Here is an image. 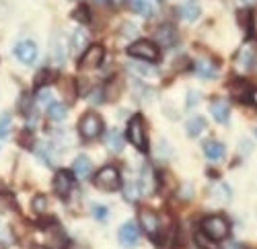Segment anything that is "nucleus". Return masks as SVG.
<instances>
[{"label":"nucleus","mask_w":257,"mask_h":249,"mask_svg":"<svg viewBox=\"0 0 257 249\" xmlns=\"http://www.w3.org/2000/svg\"><path fill=\"white\" fill-rule=\"evenodd\" d=\"M230 233V224L222 214H212L202 220V235L210 241H224Z\"/></svg>","instance_id":"1"},{"label":"nucleus","mask_w":257,"mask_h":249,"mask_svg":"<svg viewBox=\"0 0 257 249\" xmlns=\"http://www.w3.org/2000/svg\"><path fill=\"white\" fill-rule=\"evenodd\" d=\"M93 183L97 190L103 192H115L121 185V177H119V169L113 165H105L103 169H99V173L93 177Z\"/></svg>","instance_id":"2"},{"label":"nucleus","mask_w":257,"mask_h":249,"mask_svg":"<svg viewBox=\"0 0 257 249\" xmlns=\"http://www.w3.org/2000/svg\"><path fill=\"white\" fill-rule=\"evenodd\" d=\"M127 140H130L138 151L148 149V134H146V126H144V117L140 113H136L130 119V123H127Z\"/></svg>","instance_id":"3"},{"label":"nucleus","mask_w":257,"mask_h":249,"mask_svg":"<svg viewBox=\"0 0 257 249\" xmlns=\"http://www.w3.org/2000/svg\"><path fill=\"white\" fill-rule=\"evenodd\" d=\"M138 220H140V226L144 229V233L151 237L155 243H159V241H161V231H163L159 214H157L155 210H151V208H140Z\"/></svg>","instance_id":"4"},{"label":"nucleus","mask_w":257,"mask_h":249,"mask_svg":"<svg viewBox=\"0 0 257 249\" xmlns=\"http://www.w3.org/2000/svg\"><path fill=\"white\" fill-rule=\"evenodd\" d=\"M78 132H80V136H82L84 140H95V138H99L101 132H103V119H101L97 113H93V111L84 113V115L80 117V121H78Z\"/></svg>","instance_id":"5"},{"label":"nucleus","mask_w":257,"mask_h":249,"mask_svg":"<svg viewBox=\"0 0 257 249\" xmlns=\"http://www.w3.org/2000/svg\"><path fill=\"white\" fill-rule=\"evenodd\" d=\"M127 54H130L132 58L146 60V62H157L159 56H161L159 48L153 44V41H148V39H138V41H134V44L127 48Z\"/></svg>","instance_id":"6"},{"label":"nucleus","mask_w":257,"mask_h":249,"mask_svg":"<svg viewBox=\"0 0 257 249\" xmlns=\"http://www.w3.org/2000/svg\"><path fill=\"white\" fill-rule=\"evenodd\" d=\"M105 58V48L99 46V44H93L84 50L82 58H80V68L82 70H93V68H99L101 62Z\"/></svg>","instance_id":"7"},{"label":"nucleus","mask_w":257,"mask_h":249,"mask_svg":"<svg viewBox=\"0 0 257 249\" xmlns=\"http://www.w3.org/2000/svg\"><path fill=\"white\" fill-rule=\"evenodd\" d=\"M117 237H119V243H121L125 249H134V247H138V243H140V229H138V224L132 222V220L123 222Z\"/></svg>","instance_id":"8"},{"label":"nucleus","mask_w":257,"mask_h":249,"mask_svg":"<svg viewBox=\"0 0 257 249\" xmlns=\"http://www.w3.org/2000/svg\"><path fill=\"white\" fill-rule=\"evenodd\" d=\"M37 46H35V41H19V44L15 46V56L23 62V64L31 66L33 62L37 60Z\"/></svg>","instance_id":"9"},{"label":"nucleus","mask_w":257,"mask_h":249,"mask_svg":"<svg viewBox=\"0 0 257 249\" xmlns=\"http://www.w3.org/2000/svg\"><path fill=\"white\" fill-rule=\"evenodd\" d=\"M72 185H74V177H72L70 171L60 169V171L56 173V177H54V192H56L60 198H66V196L70 194V190H72Z\"/></svg>","instance_id":"10"},{"label":"nucleus","mask_w":257,"mask_h":249,"mask_svg":"<svg viewBox=\"0 0 257 249\" xmlns=\"http://www.w3.org/2000/svg\"><path fill=\"white\" fill-rule=\"evenodd\" d=\"M46 239H48V247L50 249H64L66 247V235H64L60 224H48L46 226Z\"/></svg>","instance_id":"11"},{"label":"nucleus","mask_w":257,"mask_h":249,"mask_svg":"<svg viewBox=\"0 0 257 249\" xmlns=\"http://www.w3.org/2000/svg\"><path fill=\"white\" fill-rule=\"evenodd\" d=\"M72 173H74L78 179H89V177L93 175V163H91L87 157H76L74 167H72Z\"/></svg>","instance_id":"12"},{"label":"nucleus","mask_w":257,"mask_h":249,"mask_svg":"<svg viewBox=\"0 0 257 249\" xmlns=\"http://www.w3.org/2000/svg\"><path fill=\"white\" fill-rule=\"evenodd\" d=\"M194 68H196V72L202 76V78H206V80H210V78H214L218 74V66L214 64V62H210V60H198L196 64H194Z\"/></svg>","instance_id":"13"},{"label":"nucleus","mask_w":257,"mask_h":249,"mask_svg":"<svg viewBox=\"0 0 257 249\" xmlns=\"http://www.w3.org/2000/svg\"><path fill=\"white\" fill-rule=\"evenodd\" d=\"M204 153L210 161H220V159H224L226 151H224V144H220L218 140H208L204 144Z\"/></svg>","instance_id":"14"},{"label":"nucleus","mask_w":257,"mask_h":249,"mask_svg":"<svg viewBox=\"0 0 257 249\" xmlns=\"http://www.w3.org/2000/svg\"><path fill=\"white\" fill-rule=\"evenodd\" d=\"M210 113H212V117L216 119V121L224 123L228 119V115H230V107H228L226 101H214L212 105H210Z\"/></svg>","instance_id":"15"},{"label":"nucleus","mask_w":257,"mask_h":249,"mask_svg":"<svg viewBox=\"0 0 257 249\" xmlns=\"http://www.w3.org/2000/svg\"><path fill=\"white\" fill-rule=\"evenodd\" d=\"M157 39L161 41L163 46L171 48V46H175V44H177V31H175L173 27H171V25L161 27V29L157 31Z\"/></svg>","instance_id":"16"},{"label":"nucleus","mask_w":257,"mask_h":249,"mask_svg":"<svg viewBox=\"0 0 257 249\" xmlns=\"http://www.w3.org/2000/svg\"><path fill=\"white\" fill-rule=\"evenodd\" d=\"M179 15H181V19H185V21H196L198 17H200V5L196 3V0H187V3L179 9Z\"/></svg>","instance_id":"17"},{"label":"nucleus","mask_w":257,"mask_h":249,"mask_svg":"<svg viewBox=\"0 0 257 249\" xmlns=\"http://www.w3.org/2000/svg\"><path fill=\"white\" fill-rule=\"evenodd\" d=\"M155 190V177H153V169L144 167L142 169V177H140V192L142 194H151Z\"/></svg>","instance_id":"18"},{"label":"nucleus","mask_w":257,"mask_h":249,"mask_svg":"<svg viewBox=\"0 0 257 249\" xmlns=\"http://www.w3.org/2000/svg\"><path fill=\"white\" fill-rule=\"evenodd\" d=\"M132 9L142 17H153L155 15V5L151 3V0H132Z\"/></svg>","instance_id":"19"},{"label":"nucleus","mask_w":257,"mask_h":249,"mask_svg":"<svg viewBox=\"0 0 257 249\" xmlns=\"http://www.w3.org/2000/svg\"><path fill=\"white\" fill-rule=\"evenodd\" d=\"M107 147H109V151H113V153H119L123 149V136L119 130H111L107 134Z\"/></svg>","instance_id":"20"},{"label":"nucleus","mask_w":257,"mask_h":249,"mask_svg":"<svg viewBox=\"0 0 257 249\" xmlns=\"http://www.w3.org/2000/svg\"><path fill=\"white\" fill-rule=\"evenodd\" d=\"M66 105H62V103H50L48 105V117L52 121H62L64 117H66Z\"/></svg>","instance_id":"21"},{"label":"nucleus","mask_w":257,"mask_h":249,"mask_svg":"<svg viewBox=\"0 0 257 249\" xmlns=\"http://www.w3.org/2000/svg\"><path fill=\"white\" fill-rule=\"evenodd\" d=\"M204 128H206V119L200 117V115L191 117V119L187 121V134H189V136H200V134L204 132Z\"/></svg>","instance_id":"22"},{"label":"nucleus","mask_w":257,"mask_h":249,"mask_svg":"<svg viewBox=\"0 0 257 249\" xmlns=\"http://www.w3.org/2000/svg\"><path fill=\"white\" fill-rule=\"evenodd\" d=\"M52 56H54V60H56V64H62L64 58H66V46H62V41H60L58 35H56L54 41H52Z\"/></svg>","instance_id":"23"},{"label":"nucleus","mask_w":257,"mask_h":249,"mask_svg":"<svg viewBox=\"0 0 257 249\" xmlns=\"http://www.w3.org/2000/svg\"><path fill=\"white\" fill-rule=\"evenodd\" d=\"M70 44H72V50L78 54L82 48H84V44H87V33H82V31H76L74 35H72V41H70Z\"/></svg>","instance_id":"24"},{"label":"nucleus","mask_w":257,"mask_h":249,"mask_svg":"<svg viewBox=\"0 0 257 249\" xmlns=\"http://www.w3.org/2000/svg\"><path fill=\"white\" fill-rule=\"evenodd\" d=\"M11 123H13V117L9 113L0 115V138H7L9 132H11Z\"/></svg>","instance_id":"25"},{"label":"nucleus","mask_w":257,"mask_h":249,"mask_svg":"<svg viewBox=\"0 0 257 249\" xmlns=\"http://www.w3.org/2000/svg\"><path fill=\"white\" fill-rule=\"evenodd\" d=\"M60 89L66 93L68 91V97L70 99H74L76 97V87H74V78H70V76H66V80H62L60 82Z\"/></svg>","instance_id":"26"},{"label":"nucleus","mask_w":257,"mask_h":249,"mask_svg":"<svg viewBox=\"0 0 257 249\" xmlns=\"http://www.w3.org/2000/svg\"><path fill=\"white\" fill-rule=\"evenodd\" d=\"M33 210L37 212V214H44L46 210H48V200H46V196H35L33 198Z\"/></svg>","instance_id":"27"},{"label":"nucleus","mask_w":257,"mask_h":249,"mask_svg":"<svg viewBox=\"0 0 257 249\" xmlns=\"http://www.w3.org/2000/svg\"><path fill=\"white\" fill-rule=\"evenodd\" d=\"M13 206H15V198H13L11 194H7V192L0 194V212H7V210H11Z\"/></svg>","instance_id":"28"},{"label":"nucleus","mask_w":257,"mask_h":249,"mask_svg":"<svg viewBox=\"0 0 257 249\" xmlns=\"http://www.w3.org/2000/svg\"><path fill=\"white\" fill-rule=\"evenodd\" d=\"M138 192H140L138 185H132V183L125 185V200H127V202H136V200H138Z\"/></svg>","instance_id":"29"},{"label":"nucleus","mask_w":257,"mask_h":249,"mask_svg":"<svg viewBox=\"0 0 257 249\" xmlns=\"http://www.w3.org/2000/svg\"><path fill=\"white\" fill-rule=\"evenodd\" d=\"M74 19H76V21H82V23H87V21L91 19L89 7H78V9L74 11Z\"/></svg>","instance_id":"30"},{"label":"nucleus","mask_w":257,"mask_h":249,"mask_svg":"<svg viewBox=\"0 0 257 249\" xmlns=\"http://www.w3.org/2000/svg\"><path fill=\"white\" fill-rule=\"evenodd\" d=\"M249 29H251V35L257 37V11L251 13V19H249Z\"/></svg>","instance_id":"31"},{"label":"nucleus","mask_w":257,"mask_h":249,"mask_svg":"<svg viewBox=\"0 0 257 249\" xmlns=\"http://www.w3.org/2000/svg\"><path fill=\"white\" fill-rule=\"evenodd\" d=\"M196 103H200V93H194V91H191L189 97H187V105H189V107H194Z\"/></svg>","instance_id":"32"},{"label":"nucleus","mask_w":257,"mask_h":249,"mask_svg":"<svg viewBox=\"0 0 257 249\" xmlns=\"http://www.w3.org/2000/svg\"><path fill=\"white\" fill-rule=\"evenodd\" d=\"M95 216L101 218V220L107 216V208H105V206H95Z\"/></svg>","instance_id":"33"},{"label":"nucleus","mask_w":257,"mask_h":249,"mask_svg":"<svg viewBox=\"0 0 257 249\" xmlns=\"http://www.w3.org/2000/svg\"><path fill=\"white\" fill-rule=\"evenodd\" d=\"M251 101H253V105L257 107V89H253V91H251Z\"/></svg>","instance_id":"34"},{"label":"nucleus","mask_w":257,"mask_h":249,"mask_svg":"<svg viewBox=\"0 0 257 249\" xmlns=\"http://www.w3.org/2000/svg\"><path fill=\"white\" fill-rule=\"evenodd\" d=\"M241 3H245V5H251V3H255V0H241Z\"/></svg>","instance_id":"35"},{"label":"nucleus","mask_w":257,"mask_h":249,"mask_svg":"<svg viewBox=\"0 0 257 249\" xmlns=\"http://www.w3.org/2000/svg\"><path fill=\"white\" fill-rule=\"evenodd\" d=\"M0 249H5V245H3V243H0Z\"/></svg>","instance_id":"36"},{"label":"nucleus","mask_w":257,"mask_h":249,"mask_svg":"<svg viewBox=\"0 0 257 249\" xmlns=\"http://www.w3.org/2000/svg\"><path fill=\"white\" fill-rule=\"evenodd\" d=\"M255 134H257V130H255Z\"/></svg>","instance_id":"37"}]
</instances>
